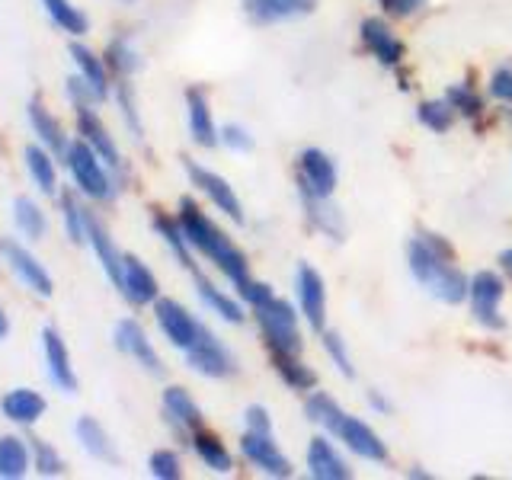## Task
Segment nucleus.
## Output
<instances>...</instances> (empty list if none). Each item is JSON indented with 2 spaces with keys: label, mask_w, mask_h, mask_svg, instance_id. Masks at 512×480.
I'll use <instances>...</instances> for the list:
<instances>
[{
  "label": "nucleus",
  "mask_w": 512,
  "mask_h": 480,
  "mask_svg": "<svg viewBox=\"0 0 512 480\" xmlns=\"http://www.w3.org/2000/svg\"><path fill=\"white\" fill-rule=\"evenodd\" d=\"M176 221H180V228L189 240L192 250H199L205 260H212L221 272L224 279H228L234 288L247 285L250 282V266H247V256L240 253L231 237L224 234L218 224L208 218L202 208L192 202V199H183L180 202V215H176Z\"/></svg>",
  "instance_id": "f257e3e1"
},
{
  "label": "nucleus",
  "mask_w": 512,
  "mask_h": 480,
  "mask_svg": "<svg viewBox=\"0 0 512 480\" xmlns=\"http://www.w3.org/2000/svg\"><path fill=\"white\" fill-rule=\"evenodd\" d=\"M407 266L413 272V279L423 288H429L439 301L461 304L464 298H468V288H471L468 276L455 266L452 256L439 253L423 234L413 237L407 244Z\"/></svg>",
  "instance_id": "f03ea898"
},
{
  "label": "nucleus",
  "mask_w": 512,
  "mask_h": 480,
  "mask_svg": "<svg viewBox=\"0 0 512 480\" xmlns=\"http://www.w3.org/2000/svg\"><path fill=\"white\" fill-rule=\"evenodd\" d=\"M64 164H68V170L74 176L77 192H84L87 199H93V202L116 199L119 186H116V180H112L116 173L103 164L100 154H96L84 138H74L68 144V151H64Z\"/></svg>",
  "instance_id": "7ed1b4c3"
},
{
  "label": "nucleus",
  "mask_w": 512,
  "mask_h": 480,
  "mask_svg": "<svg viewBox=\"0 0 512 480\" xmlns=\"http://www.w3.org/2000/svg\"><path fill=\"white\" fill-rule=\"evenodd\" d=\"M256 324L263 330V340L269 352H285V356H298L301 352V330H298V314L285 298L272 295L269 301L256 304Z\"/></svg>",
  "instance_id": "20e7f679"
},
{
  "label": "nucleus",
  "mask_w": 512,
  "mask_h": 480,
  "mask_svg": "<svg viewBox=\"0 0 512 480\" xmlns=\"http://www.w3.org/2000/svg\"><path fill=\"white\" fill-rule=\"evenodd\" d=\"M503 292H506L503 279L496 276V272H490V269L474 272L468 298H471V314H474V320L480 327H487V330H503L506 327V320L500 314Z\"/></svg>",
  "instance_id": "39448f33"
},
{
  "label": "nucleus",
  "mask_w": 512,
  "mask_h": 480,
  "mask_svg": "<svg viewBox=\"0 0 512 480\" xmlns=\"http://www.w3.org/2000/svg\"><path fill=\"white\" fill-rule=\"evenodd\" d=\"M186 362L205 378H228L237 372V362L228 352V346H224L208 327H202L199 340L186 349Z\"/></svg>",
  "instance_id": "423d86ee"
},
{
  "label": "nucleus",
  "mask_w": 512,
  "mask_h": 480,
  "mask_svg": "<svg viewBox=\"0 0 512 480\" xmlns=\"http://www.w3.org/2000/svg\"><path fill=\"white\" fill-rule=\"evenodd\" d=\"M240 452H244V458L253 464L256 471H263L269 477H292V461H288L282 452H279V445L276 439H272V432H253L247 429L244 436H240Z\"/></svg>",
  "instance_id": "0eeeda50"
},
{
  "label": "nucleus",
  "mask_w": 512,
  "mask_h": 480,
  "mask_svg": "<svg viewBox=\"0 0 512 480\" xmlns=\"http://www.w3.org/2000/svg\"><path fill=\"white\" fill-rule=\"evenodd\" d=\"M0 253H4L7 266L13 269V276L20 279L29 292H36L39 298H52V292H55L52 276H48V269L23 244H16V240H4V244H0Z\"/></svg>",
  "instance_id": "6e6552de"
},
{
  "label": "nucleus",
  "mask_w": 512,
  "mask_h": 480,
  "mask_svg": "<svg viewBox=\"0 0 512 480\" xmlns=\"http://www.w3.org/2000/svg\"><path fill=\"white\" fill-rule=\"evenodd\" d=\"M154 314H157L160 330H164V336H167V340H170L176 349H183V352H186L192 343L199 340L202 324L183 308L180 301H173V298H157V301H154Z\"/></svg>",
  "instance_id": "1a4fd4ad"
},
{
  "label": "nucleus",
  "mask_w": 512,
  "mask_h": 480,
  "mask_svg": "<svg viewBox=\"0 0 512 480\" xmlns=\"http://www.w3.org/2000/svg\"><path fill=\"white\" fill-rule=\"evenodd\" d=\"M333 436L340 439L349 452H356L365 461H388V445H384L378 432L365 420H359V416L343 413L340 423L333 426Z\"/></svg>",
  "instance_id": "9d476101"
},
{
  "label": "nucleus",
  "mask_w": 512,
  "mask_h": 480,
  "mask_svg": "<svg viewBox=\"0 0 512 480\" xmlns=\"http://www.w3.org/2000/svg\"><path fill=\"white\" fill-rule=\"evenodd\" d=\"M186 173H189V180L192 186H199L208 199H212V205L218 208V212H224L231 221H244V205H240L237 199V192L231 189V183L224 180V176L212 173V170H205L202 164H196V160H186Z\"/></svg>",
  "instance_id": "9b49d317"
},
{
  "label": "nucleus",
  "mask_w": 512,
  "mask_h": 480,
  "mask_svg": "<svg viewBox=\"0 0 512 480\" xmlns=\"http://www.w3.org/2000/svg\"><path fill=\"white\" fill-rule=\"evenodd\" d=\"M77 138H84L90 148L100 154L103 164L116 176H122V154L116 148V141H112V135L106 132L103 119L96 116L93 106H77Z\"/></svg>",
  "instance_id": "f8f14e48"
},
{
  "label": "nucleus",
  "mask_w": 512,
  "mask_h": 480,
  "mask_svg": "<svg viewBox=\"0 0 512 480\" xmlns=\"http://www.w3.org/2000/svg\"><path fill=\"white\" fill-rule=\"evenodd\" d=\"M119 292L128 304H135V308H144V304H154L157 301V279L154 272L144 266L138 256L125 253L122 256V276H119Z\"/></svg>",
  "instance_id": "ddd939ff"
},
{
  "label": "nucleus",
  "mask_w": 512,
  "mask_h": 480,
  "mask_svg": "<svg viewBox=\"0 0 512 480\" xmlns=\"http://www.w3.org/2000/svg\"><path fill=\"white\" fill-rule=\"evenodd\" d=\"M298 304H301V314L308 317V324L324 333L327 327V288L320 272L314 266H298Z\"/></svg>",
  "instance_id": "4468645a"
},
{
  "label": "nucleus",
  "mask_w": 512,
  "mask_h": 480,
  "mask_svg": "<svg viewBox=\"0 0 512 480\" xmlns=\"http://www.w3.org/2000/svg\"><path fill=\"white\" fill-rule=\"evenodd\" d=\"M116 346L125 352V356H132L144 368V372L164 375V365H160L157 349L148 340V333H144V327L138 324V320H132V317L119 320V327H116Z\"/></svg>",
  "instance_id": "2eb2a0df"
},
{
  "label": "nucleus",
  "mask_w": 512,
  "mask_h": 480,
  "mask_svg": "<svg viewBox=\"0 0 512 480\" xmlns=\"http://www.w3.org/2000/svg\"><path fill=\"white\" fill-rule=\"evenodd\" d=\"M359 36L368 52H372V58H378V64H384V68H397V64L404 61V42H400L391 32V26L378 20V16L362 20Z\"/></svg>",
  "instance_id": "dca6fc26"
},
{
  "label": "nucleus",
  "mask_w": 512,
  "mask_h": 480,
  "mask_svg": "<svg viewBox=\"0 0 512 480\" xmlns=\"http://www.w3.org/2000/svg\"><path fill=\"white\" fill-rule=\"evenodd\" d=\"M298 183L304 189H311L314 196L330 199L333 189H336V167H333V160L324 151H320V148L301 151V160H298Z\"/></svg>",
  "instance_id": "f3484780"
},
{
  "label": "nucleus",
  "mask_w": 512,
  "mask_h": 480,
  "mask_svg": "<svg viewBox=\"0 0 512 480\" xmlns=\"http://www.w3.org/2000/svg\"><path fill=\"white\" fill-rule=\"evenodd\" d=\"M42 349H45V372H48V378H52L55 388H61L64 394L77 391V378H74L68 346H64L61 333L55 327L42 330Z\"/></svg>",
  "instance_id": "a211bd4d"
},
{
  "label": "nucleus",
  "mask_w": 512,
  "mask_h": 480,
  "mask_svg": "<svg viewBox=\"0 0 512 480\" xmlns=\"http://www.w3.org/2000/svg\"><path fill=\"white\" fill-rule=\"evenodd\" d=\"M314 10H317V0H244V13L260 26L298 20V16H308Z\"/></svg>",
  "instance_id": "6ab92c4d"
},
{
  "label": "nucleus",
  "mask_w": 512,
  "mask_h": 480,
  "mask_svg": "<svg viewBox=\"0 0 512 480\" xmlns=\"http://www.w3.org/2000/svg\"><path fill=\"white\" fill-rule=\"evenodd\" d=\"M308 474L317 480H346L349 464L340 458V452H336L330 439L314 436L308 445Z\"/></svg>",
  "instance_id": "aec40b11"
},
{
  "label": "nucleus",
  "mask_w": 512,
  "mask_h": 480,
  "mask_svg": "<svg viewBox=\"0 0 512 480\" xmlns=\"http://www.w3.org/2000/svg\"><path fill=\"white\" fill-rule=\"evenodd\" d=\"M186 103H189V132H192V141L199 144V148H215L221 141V132L212 119V109H208V100L202 96V90H189L186 93Z\"/></svg>",
  "instance_id": "412c9836"
},
{
  "label": "nucleus",
  "mask_w": 512,
  "mask_h": 480,
  "mask_svg": "<svg viewBox=\"0 0 512 480\" xmlns=\"http://www.w3.org/2000/svg\"><path fill=\"white\" fill-rule=\"evenodd\" d=\"M0 410H4V416L16 426H36L45 416V397L36 394V391H29V388H13L4 397Z\"/></svg>",
  "instance_id": "4be33fe9"
},
{
  "label": "nucleus",
  "mask_w": 512,
  "mask_h": 480,
  "mask_svg": "<svg viewBox=\"0 0 512 480\" xmlns=\"http://www.w3.org/2000/svg\"><path fill=\"white\" fill-rule=\"evenodd\" d=\"M164 413L180 432H199L202 423H205L199 404L183 388H167L164 391Z\"/></svg>",
  "instance_id": "5701e85b"
},
{
  "label": "nucleus",
  "mask_w": 512,
  "mask_h": 480,
  "mask_svg": "<svg viewBox=\"0 0 512 480\" xmlns=\"http://www.w3.org/2000/svg\"><path fill=\"white\" fill-rule=\"evenodd\" d=\"M23 164L32 176V183L39 186V192L45 196H58L61 186H58V170H55V154L42 148V144H29L23 151Z\"/></svg>",
  "instance_id": "b1692460"
},
{
  "label": "nucleus",
  "mask_w": 512,
  "mask_h": 480,
  "mask_svg": "<svg viewBox=\"0 0 512 480\" xmlns=\"http://www.w3.org/2000/svg\"><path fill=\"white\" fill-rule=\"evenodd\" d=\"M87 244L93 247L96 260H100V266L106 269V276L112 285H119V276H122V253L116 250V244H112L109 231L103 228L100 221H96V215L90 212V221H87Z\"/></svg>",
  "instance_id": "393cba45"
},
{
  "label": "nucleus",
  "mask_w": 512,
  "mask_h": 480,
  "mask_svg": "<svg viewBox=\"0 0 512 480\" xmlns=\"http://www.w3.org/2000/svg\"><path fill=\"white\" fill-rule=\"evenodd\" d=\"M29 125H32V132L39 135V141H42V148H48L55 157H64V151H68V138H64V132H61V125H58V119L48 112L39 100H32L29 103Z\"/></svg>",
  "instance_id": "a878e982"
},
{
  "label": "nucleus",
  "mask_w": 512,
  "mask_h": 480,
  "mask_svg": "<svg viewBox=\"0 0 512 480\" xmlns=\"http://www.w3.org/2000/svg\"><path fill=\"white\" fill-rule=\"evenodd\" d=\"M71 58H74V64H77V71H80V77L87 80V84L100 93V100H106L109 96V71H106V58H100L96 52H90L87 45H71Z\"/></svg>",
  "instance_id": "bb28decb"
},
{
  "label": "nucleus",
  "mask_w": 512,
  "mask_h": 480,
  "mask_svg": "<svg viewBox=\"0 0 512 480\" xmlns=\"http://www.w3.org/2000/svg\"><path fill=\"white\" fill-rule=\"evenodd\" d=\"M196 292H199L202 304L212 314H218L221 320H228V324H244V308H240L231 295H224L218 285H212L205 276H199V272H196Z\"/></svg>",
  "instance_id": "cd10ccee"
},
{
  "label": "nucleus",
  "mask_w": 512,
  "mask_h": 480,
  "mask_svg": "<svg viewBox=\"0 0 512 480\" xmlns=\"http://www.w3.org/2000/svg\"><path fill=\"white\" fill-rule=\"evenodd\" d=\"M74 432H77V442L84 445L93 458L109 461V464H116V461H119L116 448H112V442H109V432H106L100 423H96L93 416H80L77 426H74Z\"/></svg>",
  "instance_id": "c85d7f7f"
},
{
  "label": "nucleus",
  "mask_w": 512,
  "mask_h": 480,
  "mask_svg": "<svg viewBox=\"0 0 512 480\" xmlns=\"http://www.w3.org/2000/svg\"><path fill=\"white\" fill-rule=\"evenodd\" d=\"M32 468V448L20 436H0V477L16 480Z\"/></svg>",
  "instance_id": "c756f323"
},
{
  "label": "nucleus",
  "mask_w": 512,
  "mask_h": 480,
  "mask_svg": "<svg viewBox=\"0 0 512 480\" xmlns=\"http://www.w3.org/2000/svg\"><path fill=\"white\" fill-rule=\"evenodd\" d=\"M301 199H304V208H308V218L314 221V228H317V231L330 234L333 240H340V237H343L340 212H336L333 205H327V199L314 196V192H311V189H304V186H301Z\"/></svg>",
  "instance_id": "7c9ffc66"
},
{
  "label": "nucleus",
  "mask_w": 512,
  "mask_h": 480,
  "mask_svg": "<svg viewBox=\"0 0 512 480\" xmlns=\"http://www.w3.org/2000/svg\"><path fill=\"white\" fill-rule=\"evenodd\" d=\"M61 218H64V231L74 240V244H87V221H90V208L77 202V192L61 189Z\"/></svg>",
  "instance_id": "2f4dec72"
},
{
  "label": "nucleus",
  "mask_w": 512,
  "mask_h": 480,
  "mask_svg": "<svg viewBox=\"0 0 512 480\" xmlns=\"http://www.w3.org/2000/svg\"><path fill=\"white\" fill-rule=\"evenodd\" d=\"M192 448H196V455H199V461L205 464V468H212V471H218V474H228L231 471V452L224 448V442L218 439V436H212V432H196L192 436Z\"/></svg>",
  "instance_id": "473e14b6"
},
{
  "label": "nucleus",
  "mask_w": 512,
  "mask_h": 480,
  "mask_svg": "<svg viewBox=\"0 0 512 480\" xmlns=\"http://www.w3.org/2000/svg\"><path fill=\"white\" fill-rule=\"evenodd\" d=\"M272 365H276L279 378L288 384L292 391H311L317 384V375L304 365L298 356H285V352H272Z\"/></svg>",
  "instance_id": "72a5a7b5"
},
{
  "label": "nucleus",
  "mask_w": 512,
  "mask_h": 480,
  "mask_svg": "<svg viewBox=\"0 0 512 480\" xmlns=\"http://www.w3.org/2000/svg\"><path fill=\"white\" fill-rule=\"evenodd\" d=\"M154 228H157L160 237L167 240V247L173 250L176 260H180L186 269L196 272V260H192V247H189V240H186V234H183V228H180V221H176V218H167V215H154Z\"/></svg>",
  "instance_id": "f704fd0d"
},
{
  "label": "nucleus",
  "mask_w": 512,
  "mask_h": 480,
  "mask_svg": "<svg viewBox=\"0 0 512 480\" xmlns=\"http://www.w3.org/2000/svg\"><path fill=\"white\" fill-rule=\"evenodd\" d=\"M13 221H16V228H20V234L26 240H42V234H45V215H42V208L32 199L20 196V199L13 202Z\"/></svg>",
  "instance_id": "c9c22d12"
},
{
  "label": "nucleus",
  "mask_w": 512,
  "mask_h": 480,
  "mask_svg": "<svg viewBox=\"0 0 512 480\" xmlns=\"http://www.w3.org/2000/svg\"><path fill=\"white\" fill-rule=\"evenodd\" d=\"M42 4H45L48 16H52L64 32H71V36H84L90 29V20L71 4V0H42Z\"/></svg>",
  "instance_id": "e433bc0d"
},
{
  "label": "nucleus",
  "mask_w": 512,
  "mask_h": 480,
  "mask_svg": "<svg viewBox=\"0 0 512 480\" xmlns=\"http://www.w3.org/2000/svg\"><path fill=\"white\" fill-rule=\"evenodd\" d=\"M106 68H109V71H116L119 77H128V74H135V71L141 68L135 45L128 42L125 36H119V39H112V42H109V48H106Z\"/></svg>",
  "instance_id": "4c0bfd02"
},
{
  "label": "nucleus",
  "mask_w": 512,
  "mask_h": 480,
  "mask_svg": "<svg viewBox=\"0 0 512 480\" xmlns=\"http://www.w3.org/2000/svg\"><path fill=\"white\" fill-rule=\"evenodd\" d=\"M304 413H308V420H311V423L324 426V429H330V432H333L336 423H340V416H343L340 404H336V400H333L330 394H324V391H314V394L308 397V404H304Z\"/></svg>",
  "instance_id": "58836bf2"
},
{
  "label": "nucleus",
  "mask_w": 512,
  "mask_h": 480,
  "mask_svg": "<svg viewBox=\"0 0 512 480\" xmlns=\"http://www.w3.org/2000/svg\"><path fill=\"white\" fill-rule=\"evenodd\" d=\"M416 119H420L429 132H448L455 122V106L448 103V100H426L420 103V109H416Z\"/></svg>",
  "instance_id": "ea45409f"
},
{
  "label": "nucleus",
  "mask_w": 512,
  "mask_h": 480,
  "mask_svg": "<svg viewBox=\"0 0 512 480\" xmlns=\"http://www.w3.org/2000/svg\"><path fill=\"white\" fill-rule=\"evenodd\" d=\"M32 468H36L42 477H58L64 474V458L58 455V448H52L42 439H32Z\"/></svg>",
  "instance_id": "a19ab883"
},
{
  "label": "nucleus",
  "mask_w": 512,
  "mask_h": 480,
  "mask_svg": "<svg viewBox=\"0 0 512 480\" xmlns=\"http://www.w3.org/2000/svg\"><path fill=\"white\" fill-rule=\"evenodd\" d=\"M445 100L455 106V112H461V116H468V119H480V116H484V100H480V96L468 84L448 87Z\"/></svg>",
  "instance_id": "79ce46f5"
},
{
  "label": "nucleus",
  "mask_w": 512,
  "mask_h": 480,
  "mask_svg": "<svg viewBox=\"0 0 512 480\" xmlns=\"http://www.w3.org/2000/svg\"><path fill=\"white\" fill-rule=\"evenodd\" d=\"M324 349H327V356L333 359V365L340 368L346 378L356 375V368H352V359H349V352H346V343L340 340V333L324 330Z\"/></svg>",
  "instance_id": "37998d69"
},
{
  "label": "nucleus",
  "mask_w": 512,
  "mask_h": 480,
  "mask_svg": "<svg viewBox=\"0 0 512 480\" xmlns=\"http://www.w3.org/2000/svg\"><path fill=\"white\" fill-rule=\"evenodd\" d=\"M148 464H151V474L160 477V480H176V477L183 474L180 458H176V452H167V448H160V452H154Z\"/></svg>",
  "instance_id": "c03bdc74"
},
{
  "label": "nucleus",
  "mask_w": 512,
  "mask_h": 480,
  "mask_svg": "<svg viewBox=\"0 0 512 480\" xmlns=\"http://www.w3.org/2000/svg\"><path fill=\"white\" fill-rule=\"evenodd\" d=\"M68 96H71V103H74V106H96V103H103V100H100V93H96L80 74L68 80Z\"/></svg>",
  "instance_id": "a18cd8bd"
},
{
  "label": "nucleus",
  "mask_w": 512,
  "mask_h": 480,
  "mask_svg": "<svg viewBox=\"0 0 512 480\" xmlns=\"http://www.w3.org/2000/svg\"><path fill=\"white\" fill-rule=\"evenodd\" d=\"M490 96L512 106V68H496L490 77Z\"/></svg>",
  "instance_id": "49530a36"
},
{
  "label": "nucleus",
  "mask_w": 512,
  "mask_h": 480,
  "mask_svg": "<svg viewBox=\"0 0 512 480\" xmlns=\"http://www.w3.org/2000/svg\"><path fill=\"white\" fill-rule=\"evenodd\" d=\"M119 106H122V116H125L128 128H132V135L141 138L144 128H141V119H138V109H135V100H132V90H128V84H119Z\"/></svg>",
  "instance_id": "de8ad7c7"
},
{
  "label": "nucleus",
  "mask_w": 512,
  "mask_h": 480,
  "mask_svg": "<svg viewBox=\"0 0 512 480\" xmlns=\"http://www.w3.org/2000/svg\"><path fill=\"white\" fill-rule=\"evenodd\" d=\"M221 141L228 144L231 151H250L253 148V138L247 135V128H240V125H224Z\"/></svg>",
  "instance_id": "09e8293b"
},
{
  "label": "nucleus",
  "mask_w": 512,
  "mask_h": 480,
  "mask_svg": "<svg viewBox=\"0 0 512 480\" xmlns=\"http://www.w3.org/2000/svg\"><path fill=\"white\" fill-rule=\"evenodd\" d=\"M237 292H240V298H244L247 304H253V308H256V304H263V301L272 298V288L266 282H253V279L247 285H240Z\"/></svg>",
  "instance_id": "8fccbe9b"
},
{
  "label": "nucleus",
  "mask_w": 512,
  "mask_h": 480,
  "mask_svg": "<svg viewBox=\"0 0 512 480\" xmlns=\"http://www.w3.org/2000/svg\"><path fill=\"white\" fill-rule=\"evenodd\" d=\"M244 420H247V429H253V432H272V420L263 407H250Z\"/></svg>",
  "instance_id": "3c124183"
},
{
  "label": "nucleus",
  "mask_w": 512,
  "mask_h": 480,
  "mask_svg": "<svg viewBox=\"0 0 512 480\" xmlns=\"http://www.w3.org/2000/svg\"><path fill=\"white\" fill-rule=\"evenodd\" d=\"M426 4V0H381L384 10H391L394 16H410Z\"/></svg>",
  "instance_id": "603ef678"
},
{
  "label": "nucleus",
  "mask_w": 512,
  "mask_h": 480,
  "mask_svg": "<svg viewBox=\"0 0 512 480\" xmlns=\"http://www.w3.org/2000/svg\"><path fill=\"white\" fill-rule=\"evenodd\" d=\"M368 400H372V407H375V410H381V413H391V404H388V400H384L378 391L368 394Z\"/></svg>",
  "instance_id": "864d4df0"
},
{
  "label": "nucleus",
  "mask_w": 512,
  "mask_h": 480,
  "mask_svg": "<svg viewBox=\"0 0 512 480\" xmlns=\"http://www.w3.org/2000/svg\"><path fill=\"white\" fill-rule=\"evenodd\" d=\"M500 266H503V272H506V276L512 279V247L500 253Z\"/></svg>",
  "instance_id": "5fc2aeb1"
},
{
  "label": "nucleus",
  "mask_w": 512,
  "mask_h": 480,
  "mask_svg": "<svg viewBox=\"0 0 512 480\" xmlns=\"http://www.w3.org/2000/svg\"><path fill=\"white\" fill-rule=\"evenodd\" d=\"M7 333H10V317L0 308V340H7Z\"/></svg>",
  "instance_id": "6e6d98bb"
},
{
  "label": "nucleus",
  "mask_w": 512,
  "mask_h": 480,
  "mask_svg": "<svg viewBox=\"0 0 512 480\" xmlns=\"http://www.w3.org/2000/svg\"><path fill=\"white\" fill-rule=\"evenodd\" d=\"M125 4H132V0H125Z\"/></svg>",
  "instance_id": "4d7b16f0"
}]
</instances>
